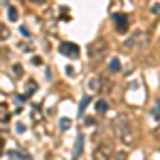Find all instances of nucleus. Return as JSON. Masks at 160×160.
I'll return each instance as SVG.
<instances>
[{
    "instance_id": "12",
    "label": "nucleus",
    "mask_w": 160,
    "mask_h": 160,
    "mask_svg": "<svg viewBox=\"0 0 160 160\" xmlns=\"http://www.w3.org/2000/svg\"><path fill=\"white\" fill-rule=\"evenodd\" d=\"M118 71H120V60L113 58V60H111V73H118Z\"/></svg>"
},
{
    "instance_id": "16",
    "label": "nucleus",
    "mask_w": 160,
    "mask_h": 160,
    "mask_svg": "<svg viewBox=\"0 0 160 160\" xmlns=\"http://www.w3.org/2000/svg\"><path fill=\"white\" fill-rule=\"evenodd\" d=\"M9 37V30H4V28H0V38H7Z\"/></svg>"
},
{
    "instance_id": "13",
    "label": "nucleus",
    "mask_w": 160,
    "mask_h": 160,
    "mask_svg": "<svg viewBox=\"0 0 160 160\" xmlns=\"http://www.w3.org/2000/svg\"><path fill=\"white\" fill-rule=\"evenodd\" d=\"M88 102H90V98L86 96V98L81 100V105H79V111H83V109H86V107H88Z\"/></svg>"
},
{
    "instance_id": "8",
    "label": "nucleus",
    "mask_w": 160,
    "mask_h": 160,
    "mask_svg": "<svg viewBox=\"0 0 160 160\" xmlns=\"http://www.w3.org/2000/svg\"><path fill=\"white\" fill-rule=\"evenodd\" d=\"M34 92H37V81H32V79H30V81H28V90H26V94H24V96H19V98L26 100L30 94H34Z\"/></svg>"
},
{
    "instance_id": "14",
    "label": "nucleus",
    "mask_w": 160,
    "mask_h": 160,
    "mask_svg": "<svg viewBox=\"0 0 160 160\" xmlns=\"http://www.w3.org/2000/svg\"><path fill=\"white\" fill-rule=\"evenodd\" d=\"M60 126H62V130H66V128H68V126H71V122H68V120H66V118H64V120H62V122H60Z\"/></svg>"
},
{
    "instance_id": "3",
    "label": "nucleus",
    "mask_w": 160,
    "mask_h": 160,
    "mask_svg": "<svg viewBox=\"0 0 160 160\" xmlns=\"http://www.w3.org/2000/svg\"><path fill=\"white\" fill-rule=\"evenodd\" d=\"M111 145L109 143H100L98 148L94 149V154H92V158L94 160H111Z\"/></svg>"
},
{
    "instance_id": "19",
    "label": "nucleus",
    "mask_w": 160,
    "mask_h": 160,
    "mask_svg": "<svg viewBox=\"0 0 160 160\" xmlns=\"http://www.w3.org/2000/svg\"><path fill=\"white\" fill-rule=\"evenodd\" d=\"M154 135H156V137L160 139V124H158V128H156V132H154Z\"/></svg>"
},
{
    "instance_id": "7",
    "label": "nucleus",
    "mask_w": 160,
    "mask_h": 160,
    "mask_svg": "<svg viewBox=\"0 0 160 160\" xmlns=\"http://www.w3.org/2000/svg\"><path fill=\"white\" fill-rule=\"evenodd\" d=\"M11 118V111L7 107V102H0V122H7Z\"/></svg>"
},
{
    "instance_id": "9",
    "label": "nucleus",
    "mask_w": 160,
    "mask_h": 160,
    "mask_svg": "<svg viewBox=\"0 0 160 160\" xmlns=\"http://www.w3.org/2000/svg\"><path fill=\"white\" fill-rule=\"evenodd\" d=\"M81 149H83V135L77 137V148H75V158L81 156Z\"/></svg>"
},
{
    "instance_id": "18",
    "label": "nucleus",
    "mask_w": 160,
    "mask_h": 160,
    "mask_svg": "<svg viewBox=\"0 0 160 160\" xmlns=\"http://www.w3.org/2000/svg\"><path fill=\"white\" fill-rule=\"evenodd\" d=\"M154 115H156V118H158V115H160V102H158V107L154 109Z\"/></svg>"
},
{
    "instance_id": "10",
    "label": "nucleus",
    "mask_w": 160,
    "mask_h": 160,
    "mask_svg": "<svg viewBox=\"0 0 160 160\" xmlns=\"http://www.w3.org/2000/svg\"><path fill=\"white\" fill-rule=\"evenodd\" d=\"M107 107H109V105H107V100H105V98L96 100V111H98V113H105V111H107Z\"/></svg>"
},
{
    "instance_id": "11",
    "label": "nucleus",
    "mask_w": 160,
    "mask_h": 160,
    "mask_svg": "<svg viewBox=\"0 0 160 160\" xmlns=\"http://www.w3.org/2000/svg\"><path fill=\"white\" fill-rule=\"evenodd\" d=\"M9 19L11 22H17V9L15 7H9Z\"/></svg>"
},
{
    "instance_id": "17",
    "label": "nucleus",
    "mask_w": 160,
    "mask_h": 160,
    "mask_svg": "<svg viewBox=\"0 0 160 160\" xmlns=\"http://www.w3.org/2000/svg\"><path fill=\"white\" fill-rule=\"evenodd\" d=\"M13 73L19 75V73H22V66H19V64H15V66H13Z\"/></svg>"
},
{
    "instance_id": "6",
    "label": "nucleus",
    "mask_w": 160,
    "mask_h": 160,
    "mask_svg": "<svg viewBox=\"0 0 160 160\" xmlns=\"http://www.w3.org/2000/svg\"><path fill=\"white\" fill-rule=\"evenodd\" d=\"M100 83H102V79H100V77H90V79H88V92L98 94L100 90H102V86H100Z\"/></svg>"
},
{
    "instance_id": "20",
    "label": "nucleus",
    "mask_w": 160,
    "mask_h": 160,
    "mask_svg": "<svg viewBox=\"0 0 160 160\" xmlns=\"http://www.w3.org/2000/svg\"><path fill=\"white\" fill-rule=\"evenodd\" d=\"M32 2H37V4H45L47 0H32Z\"/></svg>"
},
{
    "instance_id": "5",
    "label": "nucleus",
    "mask_w": 160,
    "mask_h": 160,
    "mask_svg": "<svg viewBox=\"0 0 160 160\" xmlns=\"http://www.w3.org/2000/svg\"><path fill=\"white\" fill-rule=\"evenodd\" d=\"M113 22H115V28H118V32H126L128 30V15H124V13H118V15H113Z\"/></svg>"
},
{
    "instance_id": "4",
    "label": "nucleus",
    "mask_w": 160,
    "mask_h": 160,
    "mask_svg": "<svg viewBox=\"0 0 160 160\" xmlns=\"http://www.w3.org/2000/svg\"><path fill=\"white\" fill-rule=\"evenodd\" d=\"M60 53L66 56V58H77L79 56V47L75 43H62L60 45Z\"/></svg>"
},
{
    "instance_id": "15",
    "label": "nucleus",
    "mask_w": 160,
    "mask_h": 160,
    "mask_svg": "<svg viewBox=\"0 0 160 160\" xmlns=\"http://www.w3.org/2000/svg\"><path fill=\"white\" fill-rule=\"evenodd\" d=\"M2 154H4V137L0 135V156H2Z\"/></svg>"
},
{
    "instance_id": "2",
    "label": "nucleus",
    "mask_w": 160,
    "mask_h": 160,
    "mask_svg": "<svg viewBox=\"0 0 160 160\" xmlns=\"http://www.w3.org/2000/svg\"><path fill=\"white\" fill-rule=\"evenodd\" d=\"M105 51H107V41H105V38H96L94 43H90L88 56H90V60H98Z\"/></svg>"
},
{
    "instance_id": "1",
    "label": "nucleus",
    "mask_w": 160,
    "mask_h": 160,
    "mask_svg": "<svg viewBox=\"0 0 160 160\" xmlns=\"http://www.w3.org/2000/svg\"><path fill=\"white\" fill-rule=\"evenodd\" d=\"M113 132H115V137L122 141V143H126V145H132L137 141V132H135V126H132V120L128 118V115H118L115 120H113Z\"/></svg>"
}]
</instances>
